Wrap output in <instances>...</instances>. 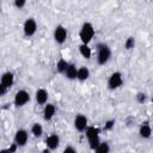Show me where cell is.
I'll use <instances>...</instances> for the list:
<instances>
[{"label":"cell","instance_id":"cell-26","mask_svg":"<svg viewBox=\"0 0 153 153\" xmlns=\"http://www.w3.org/2000/svg\"><path fill=\"white\" fill-rule=\"evenodd\" d=\"M0 153H11V151H10V148H2L0 151Z\"/></svg>","mask_w":153,"mask_h":153},{"label":"cell","instance_id":"cell-2","mask_svg":"<svg viewBox=\"0 0 153 153\" xmlns=\"http://www.w3.org/2000/svg\"><path fill=\"white\" fill-rule=\"evenodd\" d=\"M111 57V49L108 44L105 43H99L97 44V62L98 65L103 66L109 62Z\"/></svg>","mask_w":153,"mask_h":153},{"label":"cell","instance_id":"cell-13","mask_svg":"<svg viewBox=\"0 0 153 153\" xmlns=\"http://www.w3.org/2000/svg\"><path fill=\"white\" fill-rule=\"evenodd\" d=\"M35 98H36V102L37 104L39 105H45L48 103V98H49V94H48V91L44 90V88H38L35 93Z\"/></svg>","mask_w":153,"mask_h":153},{"label":"cell","instance_id":"cell-8","mask_svg":"<svg viewBox=\"0 0 153 153\" xmlns=\"http://www.w3.org/2000/svg\"><path fill=\"white\" fill-rule=\"evenodd\" d=\"M54 41L57 44H63L67 39V29L63 25H57L54 29Z\"/></svg>","mask_w":153,"mask_h":153},{"label":"cell","instance_id":"cell-24","mask_svg":"<svg viewBox=\"0 0 153 153\" xmlns=\"http://www.w3.org/2000/svg\"><path fill=\"white\" fill-rule=\"evenodd\" d=\"M62 153H76V149L73 146H66Z\"/></svg>","mask_w":153,"mask_h":153},{"label":"cell","instance_id":"cell-27","mask_svg":"<svg viewBox=\"0 0 153 153\" xmlns=\"http://www.w3.org/2000/svg\"><path fill=\"white\" fill-rule=\"evenodd\" d=\"M152 103H153V96H152Z\"/></svg>","mask_w":153,"mask_h":153},{"label":"cell","instance_id":"cell-16","mask_svg":"<svg viewBox=\"0 0 153 153\" xmlns=\"http://www.w3.org/2000/svg\"><path fill=\"white\" fill-rule=\"evenodd\" d=\"M88 76H90V69H88L87 67L81 66V67H79V68H78L76 79H78L79 81H85V80H87V79H88Z\"/></svg>","mask_w":153,"mask_h":153},{"label":"cell","instance_id":"cell-19","mask_svg":"<svg viewBox=\"0 0 153 153\" xmlns=\"http://www.w3.org/2000/svg\"><path fill=\"white\" fill-rule=\"evenodd\" d=\"M68 65H69V63H68L65 59H60V60L57 61V63H56V72L60 73V74H65V72H66Z\"/></svg>","mask_w":153,"mask_h":153},{"label":"cell","instance_id":"cell-6","mask_svg":"<svg viewBox=\"0 0 153 153\" xmlns=\"http://www.w3.org/2000/svg\"><path fill=\"white\" fill-rule=\"evenodd\" d=\"M123 85V75L121 72H114L108 79V87L110 90H117Z\"/></svg>","mask_w":153,"mask_h":153},{"label":"cell","instance_id":"cell-11","mask_svg":"<svg viewBox=\"0 0 153 153\" xmlns=\"http://www.w3.org/2000/svg\"><path fill=\"white\" fill-rule=\"evenodd\" d=\"M55 114H56L55 105L51 104V103H47L44 105V108H43V120L47 121V122H49V121H51L54 118Z\"/></svg>","mask_w":153,"mask_h":153},{"label":"cell","instance_id":"cell-7","mask_svg":"<svg viewBox=\"0 0 153 153\" xmlns=\"http://www.w3.org/2000/svg\"><path fill=\"white\" fill-rule=\"evenodd\" d=\"M37 31V22L33 18H26L23 24V32L26 37H32Z\"/></svg>","mask_w":153,"mask_h":153},{"label":"cell","instance_id":"cell-9","mask_svg":"<svg viewBox=\"0 0 153 153\" xmlns=\"http://www.w3.org/2000/svg\"><path fill=\"white\" fill-rule=\"evenodd\" d=\"M74 128L78 130V131H85L88 127V120L85 115L82 114H78L75 117H74Z\"/></svg>","mask_w":153,"mask_h":153},{"label":"cell","instance_id":"cell-4","mask_svg":"<svg viewBox=\"0 0 153 153\" xmlns=\"http://www.w3.org/2000/svg\"><path fill=\"white\" fill-rule=\"evenodd\" d=\"M14 84V74L12 72H5L0 80V96H4Z\"/></svg>","mask_w":153,"mask_h":153},{"label":"cell","instance_id":"cell-15","mask_svg":"<svg viewBox=\"0 0 153 153\" xmlns=\"http://www.w3.org/2000/svg\"><path fill=\"white\" fill-rule=\"evenodd\" d=\"M76 74H78L76 66L74 63H69L67 69H66V72H65V76L67 79H69V80H74V79H76Z\"/></svg>","mask_w":153,"mask_h":153},{"label":"cell","instance_id":"cell-10","mask_svg":"<svg viewBox=\"0 0 153 153\" xmlns=\"http://www.w3.org/2000/svg\"><path fill=\"white\" fill-rule=\"evenodd\" d=\"M29 140V133L25 129H18L14 134V143L18 147H24Z\"/></svg>","mask_w":153,"mask_h":153},{"label":"cell","instance_id":"cell-5","mask_svg":"<svg viewBox=\"0 0 153 153\" xmlns=\"http://www.w3.org/2000/svg\"><path fill=\"white\" fill-rule=\"evenodd\" d=\"M30 99H31V96H30V93L26 90H19L14 94L13 104L17 108H20V106H24L25 104H27L30 102Z\"/></svg>","mask_w":153,"mask_h":153},{"label":"cell","instance_id":"cell-20","mask_svg":"<svg viewBox=\"0 0 153 153\" xmlns=\"http://www.w3.org/2000/svg\"><path fill=\"white\" fill-rule=\"evenodd\" d=\"M94 153H110V145L105 141H102L94 149Z\"/></svg>","mask_w":153,"mask_h":153},{"label":"cell","instance_id":"cell-22","mask_svg":"<svg viewBox=\"0 0 153 153\" xmlns=\"http://www.w3.org/2000/svg\"><path fill=\"white\" fill-rule=\"evenodd\" d=\"M146 99H147L146 93H143V92H139V93L136 94V100H137V103L143 104V103L146 102Z\"/></svg>","mask_w":153,"mask_h":153},{"label":"cell","instance_id":"cell-25","mask_svg":"<svg viewBox=\"0 0 153 153\" xmlns=\"http://www.w3.org/2000/svg\"><path fill=\"white\" fill-rule=\"evenodd\" d=\"M115 126V120H109L105 122V129H112Z\"/></svg>","mask_w":153,"mask_h":153},{"label":"cell","instance_id":"cell-23","mask_svg":"<svg viewBox=\"0 0 153 153\" xmlns=\"http://www.w3.org/2000/svg\"><path fill=\"white\" fill-rule=\"evenodd\" d=\"M13 5H14L17 8L20 10V8H23V7L26 5V1H25V0H16V1L13 2Z\"/></svg>","mask_w":153,"mask_h":153},{"label":"cell","instance_id":"cell-14","mask_svg":"<svg viewBox=\"0 0 153 153\" xmlns=\"http://www.w3.org/2000/svg\"><path fill=\"white\" fill-rule=\"evenodd\" d=\"M139 134L142 139H149L151 135H152V127L151 124L146 121V122H142L140 128H139Z\"/></svg>","mask_w":153,"mask_h":153},{"label":"cell","instance_id":"cell-18","mask_svg":"<svg viewBox=\"0 0 153 153\" xmlns=\"http://www.w3.org/2000/svg\"><path fill=\"white\" fill-rule=\"evenodd\" d=\"M31 134L35 137H41L43 135V127L41 123H33L31 127Z\"/></svg>","mask_w":153,"mask_h":153},{"label":"cell","instance_id":"cell-12","mask_svg":"<svg viewBox=\"0 0 153 153\" xmlns=\"http://www.w3.org/2000/svg\"><path fill=\"white\" fill-rule=\"evenodd\" d=\"M45 146L49 151H54L60 146V136L57 134H50L45 139Z\"/></svg>","mask_w":153,"mask_h":153},{"label":"cell","instance_id":"cell-17","mask_svg":"<svg viewBox=\"0 0 153 153\" xmlns=\"http://www.w3.org/2000/svg\"><path fill=\"white\" fill-rule=\"evenodd\" d=\"M79 53H80V55L84 57V59H86V60H88V59H91V56H92V50H91V48L88 47V44H80L79 45Z\"/></svg>","mask_w":153,"mask_h":153},{"label":"cell","instance_id":"cell-1","mask_svg":"<svg viewBox=\"0 0 153 153\" xmlns=\"http://www.w3.org/2000/svg\"><path fill=\"white\" fill-rule=\"evenodd\" d=\"M79 37L82 44H88L94 37V26L90 22H85L80 27Z\"/></svg>","mask_w":153,"mask_h":153},{"label":"cell","instance_id":"cell-21","mask_svg":"<svg viewBox=\"0 0 153 153\" xmlns=\"http://www.w3.org/2000/svg\"><path fill=\"white\" fill-rule=\"evenodd\" d=\"M135 47V38L134 37H128L124 42V48L127 50H131Z\"/></svg>","mask_w":153,"mask_h":153},{"label":"cell","instance_id":"cell-3","mask_svg":"<svg viewBox=\"0 0 153 153\" xmlns=\"http://www.w3.org/2000/svg\"><path fill=\"white\" fill-rule=\"evenodd\" d=\"M85 131H86V137H87L90 148L94 151L98 147V145L102 142L99 140V129L96 127H87Z\"/></svg>","mask_w":153,"mask_h":153}]
</instances>
